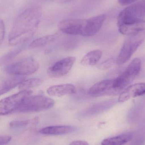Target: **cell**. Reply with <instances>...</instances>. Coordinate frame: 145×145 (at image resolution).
I'll use <instances>...</instances> for the list:
<instances>
[{"mask_svg": "<svg viewBox=\"0 0 145 145\" xmlns=\"http://www.w3.org/2000/svg\"><path fill=\"white\" fill-rule=\"evenodd\" d=\"M86 19H72L65 20L59 22L58 28L64 34L70 35H82Z\"/></svg>", "mask_w": 145, "mask_h": 145, "instance_id": "cell-10", "label": "cell"}, {"mask_svg": "<svg viewBox=\"0 0 145 145\" xmlns=\"http://www.w3.org/2000/svg\"><path fill=\"white\" fill-rule=\"evenodd\" d=\"M141 68V60L138 58L133 59L126 70L119 76L115 78V88L120 91L129 85L138 75Z\"/></svg>", "mask_w": 145, "mask_h": 145, "instance_id": "cell-6", "label": "cell"}, {"mask_svg": "<svg viewBox=\"0 0 145 145\" xmlns=\"http://www.w3.org/2000/svg\"><path fill=\"white\" fill-rule=\"evenodd\" d=\"M38 119L37 117L29 120H15L10 122L9 126L12 128H17L26 127L30 124H35L38 122Z\"/></svg>", "mask_w": 145, "mask_h": 145, "instance_id": "cell-22", "label": "cell"}, {"mask_svg": "<svg viewBox=\"0 0 145 145\" xmlns=\"http://www.w3.org/2000/svg\"><path fill=\"white\" fill-rule=\"evenodd\" d=\"M11 140V137L9 136H1L0 137V145H4L8 144Z\"/></svg>", "mask_w": 145, "mask_h": 145, "instance_id": "cell-26", "label": "cell"}, {"mask_svg": "<svg viewBox=\"0 0 145 145\" xmlns=\"http://www.w3.org/2000/svg\"><path fill=\"white\" fill-rule=\"evenodd\" d=\"M54 105V101L49 97L43 95H30L24 100L17 112L42 111L52 108Z\"/></svg>", "mask_w": 145, "mask_h": 145, "instance_id": "cell-3", "label": "cell"}, {"mask_svg": "<svg viewBox=\"0 0 145 145\" xmlns=\"http://www.w3.org/2000/svg\"><path fill=\"white\" fill-rule=\"evenodd\" d=\"M115 78L106 79L94 84L89 89L88 94L93 97L111 95L119 92L115 87Z\"/></svg>", "mask_w": 145, "mask_h": 145, "instance_id": "cell-9", "label": "cell"}, {"mask_svg": "<svg viewBox=\"0 0 145 145\" xmlns=\"http://www.w3.org/2000/svg\"><path fill=\"white\" fill-rule=\"evenodd\" d=\"M138 0H118V2L123 6H128L133 3H135Z\"/></svg>", "mask_w": 145, "mask_h": 145, "instance_id": "cell-27", "label": "cell"}, {"mask_svg": "<svg viewBox=\"0 0 145 145\" xmlns=\"http://www.w3.org/2000/svg\"><path fill=\"white\" fill-rule=\"evenodd\" d=\"M70 145H89L87 142L83 140H76L71 143Z\"/></svg>", "mask_w": 145, "mask_h": 145, "instance_id": "cell-29", "label": "cell"}, {"mask_svg": "<svg viewBox=\"0 0 145 145\" xmlns=\"http://www.w3.org/2000/svg\"><path fill=\"white\" fill-rule=\"evenodd\" d=\"M145 94V83H139L133 84L127 88L119 95L117 101L125 102L132 98Z\"/></svg>", "mask_w": 145, "mask_h": 145, "instance_id": "cell-12", "label": "cell"}, {"mask_svg": "<svg viewBox=\"0 0 145 145\" xmlns=\"http://www.w3.org/2000/svg\"><path fill=\"white\" fill-rule=\"evenodd\" d=\"M25 76L12 75L4 79L1 84L0 93L1 95L9 92L26 80Z\"/></svg>", "mask_w": 145, "mask_h": 145, "instance_id": "cell-14", "label": "cell"}, {"mask_svg": "<svg viewBox=\"0 0 145 145\" xmlns=\"http://www.w3.org/2000/svg\"><path fill=\"white\" fill-rule=\"evenodd\" d=\"M76 129V128L73 126L57 125L43 128L40 130L39 133L45 135H63L73 133Z\"/></svg>", "mask_w": 145, "mask_h": 145, "instance_id": "cell-16", "label": "cell"}, {"mask_svg": "<svg viewBox=\"0 0 145 145\" xmlns=\"http://www.w3.org/2000/svg\"><path fill=\"white\" fill-rule=\"evenodd\" d=\"M115 63H116V59L111 58L100 64L98 66V68L100 70L108 69L112 67Z\"/></svg>", "mask_w": 145, "mask_h": 145, "instance_id": "cell-24", "label": "cell"}, {"mask_svg": "<svg viewBox=\"0 0 145 145\" xmlns=\"http://www.w3.org/2000/svg\"><path fill=\"white\" fill-rule=\"evenodd\" d=\"M133 135L132 133L123 134L118 136L104 140L102 145H123L132 140Z\"/></svg>", "mask_w": 145, "mask_h": 145, "instance_id": "cell-18", "label": "cell"}, {"mask_svg": "<svg viewBox=\"0 0 145 145\" xmlns=\"http://www.w3.org/2000/svg\"><path fill=\"white\" fill-rule=\"evenodd\" d=\"M23 49V48H18V49H15L14 51L8 53L6 55H4L1 59V63H5L7 62L10 61V60L14 58V57H16L18 54L21 52Z\"/></svg>", "mask_w": 145, "mask_h": 145, "instance_id": "cell-23", "label": "cell"}, {"mask_svg": "<svg viewBox=\"0 0 145 145\" xmlns=\"http://www.w3.org/2000/svg\"><path fill=\"white\" fill-rule=\"evenodd\" d=\"M145 39V31L128 36L117 58V64L122 65L127 62L143 43Z\"/></svg>", "mask_w": 145, "mask_h": 145, "instance_id": "cell-2", "label": "cell"}, {"mask_svg": "<svg viewBox=\"0 0 145 145\" xmlns=\"http://www.w3.org/2000/svg\"><path fill=\"white\" fill-rule=\"evenodd\" d=\"M5 34V27L4 22L2 20L0 21V43L1 45L4 40Z\"/></svg>", "mask_w": 145, "mask_h": 145, "instance_id": "cell-25", "label": "cell"}, {"mask_svg": "<svg viewBox=\"0 0 145 145\" xmlns=\"http://www.w3.org/2000/svg\"><path fill=\"white\" fill-rule=\"evenodd\" d=\"M103 53L100 50H94L88 53L82 59L81 63L84 66H94L99 61Z\"/></svg>", "mask_w": 145, "mask_h": 145, "instance_id": "cell-19", "label": "cell"}, {"mask_svg": "<svg viewBox=\"0 0 145 145\" xmlns=\"http://www.w3.org/2000/svg\"><path fill=\"white\" fill-rule=\"evenodd\" d=\"M39 68L38 62L32 58L29 57L8 65L5 71L11 75L25 76L35 73Z\"/></svg>", "mask_w": 145, "mask_h": 145, "instance_id": "cell-7", "label": "cell"}, {"mask_svg": "<svg viewBox=\"0 0 145 145\" xmlns=\"http://www.w3.org/2000/svg\"><path fill=\"white\" fill-rule=\"evenodd\" d=\"M58 37V34H54L39 37L33 40L30 44L29 48L33 49L44 46L56 40Z\"/></svg>", "mask_w": 145, "mask_h": 145, "instance_id": "cell-20", "label": "cell"}, {"mask_svg": "<svg viewBox=\"0 0 145 145\" xmlns=\"http://www.w3.org/2000/svg\"><path fill=\"white\" fill-rule=\"evenodd\" d=\"M117 101H118L115 99L110 100L95 104L83 111L80 114V116H86L99 113L114 106Z\"/></svg>", "mask_w": 145, "mask_h": 145, "instance_id": "cell-17", "label": "cell"}, {"mask_svg": "<svg viewBox=\"0 0 145 145\" xmlns=\"http://www.w3.org/2000/svg\"><path fill=\"white\" fill-rule=\"evenodd\" d=\"M42 9L40 6L28 8L15 19L9 35V44L15 46L22 44L32 37L40 24Z\"/></svg>", "mask_w": 145, "mask_h": 145, "instance_id": "cell-1", "label": "cell"}, {"mask_svg": "<svg viewBox=\"0 0 145 145\" xmlns=\"http://www.w3.org/2000/svg\"><path fill=\"white\" fill-rule=\"evenodd\" d=\"M145 17V0L134 3L123 9L117 16V25L143 20Z\"/></svg>", "mask_w": 145, "mask_h": 145, "instance_id": "cell-4", "label": "cell"}, {"mask_svg": "<svg viewBox=\"0 0 145 145\" xmlns=\"http://www.w3.org/2000/svg\"><path fill=\"white\" fill-rule=\"evenodd\" d=\"M106 17V14H101L86 19L84 30L81 36L89 37L95 35L101 29Z\"/></svg>", "mask_w": 145, "mask_h": 145, "instance_id": "cell-11", "label": "cell"}, {"mask_svg": "<svg viewBox=\"0 0 145 145\" xmlns=\"http://www.w3.org/2000/svg\"><path fill=\"white\" fill-rule=\"evenodd\" d=\"M43 82L42 79L38 78H33L25 80L23 81L18 87L20 91L30 90V89L37 87L41 84Z\"/></svg>", "mask_w": 145, "mask_h": 145, "instance_id": "cell-21", "label": "cell"}, {"mask_svg": "<svg viewBox=\"0 0 145 145\" xmlns=\"http://www.w3.org/2000/svg\"><path fill=\"white\" fill-rule=\"evenodd\" d=\"M76 61L74 57H69L60 59L50 66L47 70V74L51 78L63 76L69 73Z\"/></svg>", "mask_w": 145, "mask_h": 145, "instance_id": "cell-8", "label": "cell"}, {"mask_svg": "<svg viewBox=\"0 0 145 145\" xmlns=\"http://www.w3.org/2000/svg\"><path fill=\"white\" fill-rule=\"evenodd\" d=\"M30 90H23L1 100L0 101V114L5 116L14 112L17 110L24 100L31 95Z\"/></svg>", "mask_w": 145, "mask_h": 145, "instance_id": "cell-5", "label": "cell"}, {"mask_svg": "<svg viewBox=\"0 0 145 145\" xmlns=\"http://www.w3.org/2000/svg\"><path fill=\"white\" fill-rule=\"evenodd\" d=\"M119 32L123 35L129 36L145 30V21L139 20L118 25Z\"/></svg>", "mask_w": 145, "mask_h": 145, "instance_id": "cell-15", "label": "cell"}, {"mask_svg": "<svg viewBox=\"0 0 145 145\" xmlns=\"http://www.w3.org/2000/svg\"><path fill=\"white\" fill-rule=\"evenodd\" d=\"M47 92L50 96L61 97L75 93L76 89L73 84H65L50 86L47 89Z\"/></svg>", "mask_w": 145, "mask_h": 145, "instance_id": "cell-13", "label": "cell"}, {"mask_svg": "<svg viewBox=\"0 0 145 145\" xmlns=\"http://www.w3.org/2000/svg\"><path fill=\"white\" fill-rule=\"evenodd\" d=\"M46 1L58 3H66L71 2L74 0H44Z\"/></svg>", "mask_w": 145, "mask_h": 145, "instance_id": "cell-28", "label": "cell"}]
</instances>
